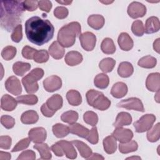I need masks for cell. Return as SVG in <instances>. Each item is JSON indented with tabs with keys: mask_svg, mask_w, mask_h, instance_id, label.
I'll return each mask as SVG.
<instances>
[{
	"mask_svg": "<svg viewBox=\"0 0 160 160\" xmlns=\"http://www.w3.org/2000/svg\"><path fill=\"white\" fill-rule=\"evenodd\" d=\"M81 25L78 22H71L62 26L58 34V41L64 48H69L74 45L76 38L80 36Z\"/></svg>",
	"mask_w": 160,
	"mask_h": 160,
	"instance_id": "3957f363",
	"label": "cell"
},
{
	"mask_svg": "<svg viewBox=\"0 0 160 160\" xmlns=\"http://www.w3.org/2000/svg\"><path fill=\"white\" fill-rule=\"evenodd\" d=\"M160 28L159 19L156 16H151L147 19L145 24L144 32L146 34H152L158 32Z\"/></svg>",
	"mask_w": 160,
	"mask_h": 160,
	"instance_id": "d6986e66",
	"label": "cell"
},
{
	"mask_svg": "<svg viewBox=\"0 0 160 160\" xmlns=\"http://www.w3.org/2000/svg\"><path fill=\"white\" fill-rule=\"evenodd\" d=\"M26 11L22 1L2 0L1 1L0 24L8 31L13 30L21 22L23 12Z\"/></svg>",
	"mask_w": 160,
	"mask_h": 160,
	"instance_id": "7a4b0ae2",
	"label": "cell"
},
{
	"mask_svg": "<svg viewBox=\"0 0 160 160\" xmlns=\"http://www.w3.org/2000/svg\"><path fill=\"white\" fill-rule=\"evenodd\" d=\"M48 50L49 54L55 59L62 58L65 53L64 47L58 41H54L49 47Z\"/></svg>",
	"mask_w": 160,
	"mask_h": 160,
	"instance_id": "e0dca14e",
	"label": "cell"
},
{
	"mask_svg": "<svg viewBox=\"0 0 160 160\" xmlns=\"http://www.w3.org/2000/svg\"><path fill=\"white\" fill-rule=\"evenodd\" d=\"M5 88L8 92L14 95H19L22 92V87L19 79L13 76L9 77L6 79Z\"/></svg>",
	"mask_w": 160,
	"mask_h": 160,
	"instance_id": "8fae6325",
	"label": "cell"
},
{
	"mask_svg": "<svg viewBox=\"0 0 160 160\" xmlns=\"http://www.w3.org/2000/svg\"><path fill=\"white\" fill-rule=\"evenodd\" d=\"M61 120L66 123L69 124H73L76 122L78 119V113L74 111H68L62 114L61 116Z\"/></svg>",
	"mask_w": 160,
	"mask_h": 160,
	"instance_id": "60d3db41",
	"label": "cell"
},
{
	"mask_svg": "<svg viewBox=\"0 0 160 160\" xmlns=\"http://www.w3.org/2000/svg\"><path fill=\"white\" fill-rule=\"evenodd\" d=\"M132 122V117L128 112H121L118 113L113 126L115 128H121L129 125Z\"/></svg>",
	"mask_w": 160,
	"mask_h": 160,
	"instance_id": "7402d4cb",
	"label": "cell"
},
{
	"mask_svg": "<svg viewBox=\"0 0 160 160\" xmlns=\"http://www.w3.org/2000/svg\"><path fill=\"white\" fill-rule=\"evenodd\" d=\"M51 149L53 151V152L57 156L61 157V156H62L64 154V152H63L61 146L59 145V144L58 142L56 143H55V144L52 145V146L51 148Z\"/></svg>",
	"mask_w": 160,
	"mask_h": 160,
	"instance_id": "680465c9",
	"label": "cell"
},
{
	"mask_svg": "<svg viewBox=\"0 0 160 160\" xmlns=\"http://www.w3.org/2000/svg\"><path fill=\"white\" fill-rule=\"evenodd\" d=\"M89 105L100 111H105L111 106L110 100L101 92L94 89L89 90L86 94Z\"/></svg>",
	"mask_w": 160,
	"mask_h": 160,
	"instance_id": "277c9868",
	"label": "cell"
},
{
	"mask_svg": "<svg viewBox=\"0 0 160 160\" xmlns=\"http://www.w3.org/2000/svg\"><path fill=\"white\" fill-rule=\"evenodd\" d=\"M146 88L151 92H157L160 89V74L159 72L151 73L146 81Z\"/></svg>",
	"mask_w": 160,
	"mask_h": 160,
	"instance_id": "5bb4252c",
	"label": "cell"
},
{
	"mask_svg": "<svg viewBox=\"0 0 160 160\" xmlns=\"http://www.w3.org/2000/svg\"><path fill=\"white\" fill-rule=\"evenodd\" d=\"M159 41H160V39L158 38L156 40L154 41V42L153 43V48H154V51H156L158 53H159V48H160Z\"/></svg>",
	"mask_w": 160,
	"mask_h": 160,
	"instance_id": "94428289",
	"label": "cell"
},
{
	"mask_svg": "<svg viewBox=\"0 0 160 160\" xmlns=\"http://www.w3.org/2000/svg\"><path fill=\"white\" fill-rule=\"evenodd\" d=\"M127 12L129 16L133 19L142 18L146 13V8L143 4L134 1L128 6Z\"/></svg>",
	"mask_w": 160,
	"mask_h": 160,
	"instance_id": "9c48e42d",
	"label": "cell"
},
{
	"mask_svg": "<svg viewBox=\"0 0 160 160\" xmlns=\"http://www.w3.org/2000/svg\"><path fill=\"white\" fill-rule=\"evenodd\" d=\"M105 20L104 17L100 14H92L88 17V23L90 27L95 30L102 28L104 24Z\"/></svg>",
	"mask_w": 160,
	"mask_h": 160,
	"instance_id": "cb8c5ba5",
	"label": "cell"
},
{
	"mask_svg": "<svg viewBox=\"0 0 160 160\" xmlns=\"http://www.w3.org/2000/svg\"><path fill=\"white\" fill-rule=\"evenodd\" d=\"M36 51L37 50L36 49H34L29 46H25L22 49V55L23 58L26 59H33Z\"/></svg>",
	"mask_w": 160,
	"mask_h": 160,
	"instance_id": "816d5d0a",
	"label": "cell"
},
{
	"mask_svg": "<svg viewBox=\"0 0 160 160\" xmlns=\"http://www.w3.org/2000/svg\"><path fill=\"white\" fill-rule=\"evenodd\" d=\"M33 148L38 150L42 159H50L52 158L51 148L46 143H37L34 145Z\"/></svg>",
	"mask_w": 160,
	"mask_h": 160,
	"instance_id": "f546056e",
	"label": "cell"
},
{
	"mask_svg": "<svg viewBox=\"0 0 160 160\" xmlns=\"http://www.w3.org/2000/svg\"><path fill=\"white\" fill-rule=\"evenodd\" d=\"M43 86L46 91L50 92H54L61 88V79L56 75L49 76L44 80Z\"/></svg>",
	"mask_w": 160,
	"mask_h": 160,
	"instance_id": "30bf717a",
	"label": "cell"
},
{
	"mask_svg": "<svg viewBox=\"0 0 160 160\" xmlns=\"http://www.w3.org/2000/svg\"><path fill=\"white\" fill-rule=\"evenodd\" d=\"M104 149L107 154L114 153L117 149V142L116 138L112 136H108L103 139Z\"/></svg>",
	"mask_w": 160,
	"mask_h": 160,
	"instance_id": "484cf974",
	"label": "cell"
},
{
	"mask_svg": "<svg viewBox=\"0 0 160 160\" xmlns=\"http://www.w3.org/2000/svg\"><path fill=\"white\" fill-rule=\"evenodd\" d=\"M157 63L156 59L151 56H146L141 58L138 62L139 66L144 68L150 69L156 66Z\"/></svg>",
	"mask_w": 160,
	"mask_h": 160,
	"instance_id": "d590c367",
	"label": "cell"
},
{
	"mask_svg": "<svg viewBox=\"0 0 160 160\" xmlns=\"http://www.w3.org/2000/svg\"><path fill=\"white\" fill-rule=\"evenodd\" d=\"M79 40L82 48L87 51L93 50L96 46V37L91 32H85L81 34Z\"/></svg>",
	"mask_w": 160,
	"mask_h": 160,
	"instance_id": "ba28073f",
	"label": "cell"
},
{
	"mask_svg": "<svg viewBox=\"0 0 160 160\" xmlns=\"http://www.w3.org/2000/svg\"><path fill=\"white\" fill-rule=\"evenodd\" d=\"M82 61V56L78 51H71L68 52L65 56L66 63L70 66H74L80 64Z\"/></svg>",
	"mask_w": 160,
	"mask_h": 160,
	"instance_id": "44dd1931",
	"label": "cell"
},
{
	"mask_svg": "<svg viewBox=\"0 0 160 160\" xmlns=\"http://www.w3.org/2000/svg\"><path fill=\"white\" fill-rule=\"evenodd\" d=\"M72 1H57V2L62 4L63 5H69L70 4Z\"/></svg>",
	"mask_w": 160,
	"mask_h": 160,
	"instance_id": "be15d7a7",
	"label": "cell"
},
{
	"mask_svg": "<svg viewBox=\"0 0 160 160\" xmlns=\"http://www.w3.org/2000/svg\"><path fill=\"white\" fill-rule=\"evenodd\" d=\"M69 132L73 134H76L82 138H86L89 132V130L88 128L79 123L74 122L73 124H71L69 126Z\"/></svg>",
	"mask_w": 160,
	"mask_h": 160,
	"instance_id": "d4e9b609",
	"label": "cell"
},
{
	"mask_svg": "<svg viewBox=\"0 0 160 160\" xmlns=\"http://www.w3.org/2000/svg\"><path fill=\"white\" fill-rule=\"evenodd\" d=\"M12 140L9 136H1L0 148L4 149H9L11 146Z\"/></svg>",
	"mask_w": 160,
	"mask_h": 160,
	"instance_id": "f5cc1de1",
	"label": "cell"
},
{
	"mask_svg": "<svg viewBox=\"0 0 160 160\" xmlns=\"http://www.w3.org/2000/svg\"><path fill=\"white\" fill-rule=\"evenodd\" d=\"M29 138L33 142L40 143L44 141L46 139L47 132L44 128L37 127L32 128L28 132Z\"/></svg>",
	"mask_w": 160,
	"mask_h": 160,
	"instance_id": "7c38bea8",
	"label": "cell"
},
{
	"mask_svg": "<svg viewBox=\"0 0 160 160\" xmlns=\"http://www.w3.org/2000/svg\"><path fill=\"white\" fill-rule=\"evenodd\" d=\"M17 106V101L9 94H4L1 99V108L6 111H12Z\"/></svg>",
	"mask_w": 160,
	"mask_h": 160,
	"instance_id": "ac0fdd59",
	"label": "cell"
},
{
	"mask_svg": "<svg viewBox=\"0 0 160 160\" xmlns=\"http://www.w3.org/2000/svg\"><path fill=\"white\" fill-rule=\"evenodd\" d=\"M119 48L126 51L131 50L133 47V41L131 36L126 32H121L118 39Z\"/></svg>",
	"mask_w": 160,
	"mask_h": 160,
	"instance_id": "9a60e30c",
	"label": "cell"
},
{
	"mask_svg": "<svg viewBox=\"0 0 160 160\" xmlns=\"http://www.w3.org/2000/svg\"><path fill=\"white\" fill-rule=\"evenodd\" d=\"M39 119V116L36 111L29 110L23 112L21 117V121L25 124H32L37 122Z\"/></svg>",
	"mask_w": 160,
	"mask_h": 160,
	"instance_id": "f1b7e54d",
	"label": "cell"
},
{
	"mask_svg": "<svg viewBox=\"0 0 160 160\" xmlns=\"http://www.w3.org/2000/svg\"><path fill=\"white\" fill-rule=\"evenodd\" d=\"M84 122L92 126H95L98 121V116L96 113L93 111H86L83 115Z\"/></svg>",
	"mask_w": 160,
	"mask_h": 160,
	"instance_id": "7bdbcfd3",
	"label": "cell"
},
{
	"mask_svg": "<svg viewBox=\"0 0 160 160\" xmlns=\"http://www.w3.org/2000/svg\"><path fill=\"white\" fill-rule=\"evenodd\" d=\"M38 6L41 10L49 12L52 8V2L48 0L38 1Z\"/></svg>",
	"mask_w": 160,
	"mask_h": 160,
	"instance_id": "9f6ffc18",
	"label": "cell"
},
{
	"mask_svg": "<svg viewBox=\"0 0 160 160\" xmlns=\"http://www.w3.org/2000/svg\"><path fill=\"white\" fill-rule=\"evenodd\" d=\"M41 111L42 112V114L46 116V117H48V118H50V117H52L54 113L56 112L55 111H52L47 106L46 103H44L41 107Z\"/></svg>",
	"mask_w": 160,
	"mask_h": 160,
	"instance_id": "6f0895ef",
	"label": "cell"
},
{
	"mask_svg": "<svg viewBox=\"0 0 160 160\" xmlns=\"http://www.w3.org/2000/svg\"><path fill=\"white\" fill-rule=\"evenodd\" d=\"M22 4L25 10H27L28 11H34L36 10L38 7V1L26 0V1H22Z\"/></svg>",
	"mask_w": 160,
	"mask_h": 160,
	"instance_id": "db71d44e",
	"label": "cell"
},
{
	"mask_svg": "<svg viewBox=\"0 0 160 160\" xmlns=\"http://www.w3.org/2000/svg\"><path fill=\"white\" fill-rule=\"evenodd\" d=\"M36 159V154L32 150H26L23 151L19 154L17 160H23V159H30L34 160Z\"/></svg>",
	"mask_w": 160,
	"mask_h": 160,
	"instance_id": "11a10c76",
	"label": "cell"
},
{
	"mask_svg": "<svg viewBox=\"0 0 160 160\" xmlns=\"http://www.w3.org/2000/svg\"><path fill=\"white\" fill-rule=\"evenodd\" d=\"M128 92V86L122 82L115 83L111 90V95L116 98H121Z\"/></svg>",
	"mask_w": 160,
	"mask_h": 160,
	"instance_id": "ffe728a7",
	"label": "cell"
},
{
	"mask_svg": "<svg viewBox=\"0 0 160 160\" xmlns=\"http://www.w3.org/2000/svg\"><path fill=\"white\" fill-rule=\"evenodd\" d=\"M22 38V25H18L13 30L11 34V39L15 42H19Z\"/></svg>",
	"mask_w": 160,
	"mask_h": 160,
	"instance_id": "bcb514c9",
	"label": "cell"
},
{
	"mask_svg": "<svg viewBox=\"0 0 160 160\" xmlns=\"http://www.w3.org/2000/svg\"><path fill=\"white\" fill-rule=\"evenodd\" d=\"M54 28L48 19L32 16L25 22V33L32 43L42 46L49 42L54 36Z\"/></svg>",
	"mask_w": 160,
	"mask_h": 160,
	"instance_id": "6da1fadb",
	"label": "cell"
},
{
	"mask_svg": "<svg viewBox=\"0 0 160 160\" xmlns=\"http://www.w3.org/2000/svg\"><path fill=\"white\" fill-rule=\"evenodd\" d=\"M134 72V68L131 63L124 61L119 64L118 68V73L122 78H128Z\"/></svg>",
	"mask_w": 160,
	"mask_h": 160,
	"instance_id": "4316f807",
	"label": "cell"
},
{
	"mask_svg": "<svg viewBox=\"0 0 160 160\" xmlns=\"http://www.w3.org/2000/svg\"><path fill=\"white\" fill-rule=\"evenodd\" d=\"M52 130L54 136L58 138H64L69 133V127L60 123L54 124L52 128Z\"/></svg>",
	"mask_w": 160,
	"mask_h": 160,
	"instance_id": "836d02e7",
	"label": "cell"
},
{
	"mask_svg": "<svg viewBox=\"0 0 160 160\" xmlns=\"http://www.w3.org/2000/svg\"><path fill=\"white\" fill-rule=\"evenodd\" d=\"M159 131H160V124L158 122L152 128H150L147 133V139L149 142H156L159 139Z\"/></svg>",
	"mask_w": 160,
	"mask_h": 160,
	"instance_id": "f35d334b",
	"label": "cell"
},
{
	"mask_svg": "<svg viewBox=\"0 0 160 160\" xmlns=\"http://www.w3.org/2000/svg\"><path fill=\"white\" fill-rule=\"evenodd\" d=\"M71 142L78 149L81 156L86 159H88L92 154L91 149L84 142L78 140L72 141Z\"/></svg>",
	"mask_w": 160,
	"mask_h": 160,
	"instance_id": "83f0119b",
	"label": "cell"
},
{
	"mask_svg": "<svg viewBox=\"0 0 160 160\" xmlns=\"http://www.w3.org/2000/svg\"><path fill=\"white\" fill-rule=\"evenodd\" d=\"M44 76V71L41 68H34L22 79V83L28 93L36 92L39 86L38 81Z\"/></svg>",
	"mask_w": 160,
	"mask_h": 160,
	"instance_id": "5b68a950",
	"label": "cell"
},
{
	"mask_svg": "<svg viewBox=\"0 0 160 160\" xmlns=\"http://www.w3.org/2000/svg\"><path fill=\"white\" fill-rule=\"evenodd\" d=\"M115 64L116 61L114 59L111 58H106L100 61L99 67L104 72H110L114 68Z\"/></svg>",
	"mask_w": 160,
	"mask_h": 160,
	"instance_id": "8d00e7d4",
	"label": "cell"
},
{
	"mask_svg": "<svg viewBox=\"0 0 160 160\" xmlns=\"http://www.w3.org/2000/svg\"><path fill=\"white\" fill-rule=\"evenodd\" d=\"M104 157H102L101 155L98 154V153H94L89 156L88 159H104Z\"/></svg>",
	"mask_w": 160,
	"mask_h": 160,
	"instance_id": "6125c7cd",
	"label": "cell"
},
{
	"mask_svg": "<svg viewBox=\"0 0 160 160\" xmlns=\"http://www.w3.org/2000/svg\"><path fill=\"white\" fill-rule=\"evenodd\" d=\"M102 51L106 54H112L116 51V46L112 39L109 38H104L101 44Z\"/></svg>",
	"mask_w": 160,
	"mask_h": 160,
	"instance_id": "d6a6232c",
	"label": "cell"
},
{
	"mask_svg": "<svg viewBox=\"0 0 160 160\" xmlns=\"http://www.w3.org/2000/svg\"><path fill=\"white\" fill-rule=\"evenodd\" d=\"M154 99L157 102H159V92L157 91V94L154 96Z\"/></svg>",
	"mask_w": 160,
	"mask_h": 160,
	"instance_id": "e7e4bbea",
	"label": "cell"
},
{
	"mask_svg": "<svg viewBox=\"0 0 160 160\" xmlns=\"http://www.w3.org/2000/svg\"><path fill=\"white\" fill-rule=\"evenodd\" d=\"M33 59L38 63L46 62L49 59V54L48 51L44 49L37 51L34 56Z\"/></svg>",
	"mask_w": 160,
	"mask_h": 160,
	"instance_id": "f6af8a7d",
	"label": "cell"
},
{
	"mask_svg": "<svg viewBox=\"0 0 160 160\" xmlns=\"http://www.w3.org/2000/svg\"><path fill=\"white\" fill-rule=\"evenodd\" d=\"M16 101L18 102L21 104H24L27 105H34L38 102V98L36 95L27 94L17 97Z\"/></svg>",
	"mask_w": 160,
	"mask_h": 160,
	"instance_id": "ab89813d",
	"label": "cell"
},
{
	"mask_svg": "<svg viewBox=\"0 0 160 160\" xmlns=\"http://www.w3.org/2000/svg\"><path fill=\"white\" fill-rule=\"evenodd\" d=\"M31 68V64L28 62L22 61H18L14 63L12 66V70L16 75L22 76Z\"/></svg>",
	"mask_w": 160,
	"mask_h": 160,
	"instance_id": "4dcf8cb0",
	"label": "cell"
},
{
	"mask_svg": "<svg viewBox=\"0 0 160 160\" xmlns=\"http://www.w3.org/2000/svg\"><path fill=\"white\" fill-rule=\"evenodd\" d=\"M141 159V158H139V157H131V158H127V159Z\"/></svg>",
	"mask_w": 160,
	"mask_h": 160,
	"instance_id": "003e7915",
	"label": "cell"
},
{
	"mask_svg": "<svg viewBox=\"0 0 160 160\" xmlns=\"http://www.w3.org/2000/svg\"><path fill=\"white\" fill-rule=\"evenodd\" d=\"M46 103L51 110L56 112L57 110L61 109L62 106V98L59 94H56L48 98Z\"/></svg>",
	"mask_w": 160,
	"mask_h": 160,
	"instance_id": "603a6c76",
	"label": "cell"
},
{
	"mask_svg": "<svg viewBox=\"0 0 160 160\" xmlns=\"http://www.w3.org/2000/svg\"><path fill=\"white\" fill-rule=\"evenodd\" d=\"M112 135L116 140L121 143L127 142L131 140L133 138V132L129 129L121 128H116V129L112 133Z\"/></svg>",
	"mask_w": 160,
	"mask_h": 160,
	"instance_id": "4fadbf2b",
	"label": "cell"
},
{
	"mask_svg": "<svg viewBox=\"0 0 160 160\" xmlns=\"http://www.w3.org/2000/svg\"><path fill=\"white\" fill-rule=\"evenodd\" d=\"M66 99L72 106H79L82 102V97L79 92L76 90L71 89L66 94Z\"/></svg>",
	"mask_w": 160,
	"mask_h": 160,
	"instance_id": "1f68e13d",
	"label": "cell"
},
{
	"mask_svg": "<svg viewBox=\"0 0 160 160\" xmlns=\"http://www.w3.org/2000/svg\"><path fill=\"white\" fill-rule=\"evenodd\" d=\"M117 106L127 109H133L141 112L144 111L142 102L137 98H130L126 99H123L118 103Z\"/></svg>",
	"mask_w": 160,
	"mask_h": 160,
	"instance_id": "52a82bcc",
	"label": "cell"
},
{
	"mask_svg": "<svg viewBox=\"0 0 160 160\" xmlns=\"http://www.w3.org/2000/svg\"><path fill=\"white\" fill-rule=\"evenodd\" d=\"M155 121L156 116L154 114H146L134 123V127L137 132H144L151 128Z\"/></svg>",
	"mask_w": 160,
	"mask_h": 160,
	"instance_id": "8992f818",
	"label": "cell"
},
{
	"mask_svg": "<svg viewBox=\"0 0 160 160\" xmlns=\"http://www.w3.org/2000/svg\"><path fill=\"white\" fill-rule=\"evenodd\" d=\"M1 123L6 129H11L14 127L15 120L10 116L3 115L1 117Z\"/></svg>",
	"mask_w": 160,
	"mask_h": 160,
	"instance_id": "7dc6e473",
	"label": "cell"
},
{
	"mask_svg": "<svg viewBox=\"0 0 160 160\" xmlns=\"http://www.w3.org/2000/svg\"><path fill=\"white\" fill-rule=\"evenodd\" d=\"M94 85L99 89L106 88L109 83V79L108 75L104 73H100L96 75L94 80Z\"/></svg>",
	"mask_w": 160,
	"mask_h": 160,
	"instance_id": "74e56055",
	"label": "cell"
},
{
	"mask_svg": "<svg viewBox=\"0 0 160 160\" xmlns=\"http://www.w3.org/2000/svg\"><path fill=\"white\" fill-rule=\"evenodd\" d=\"M11 154L6 152L0 151V160H9L11 159Z\"/></svg>",
	"mask_w": 160,
	"mask_h": 160,
	"instance_id": "91938a15",
	"label": "cell"
},
{
	"mask_svg": "<svg viewBox=\"0 0 160 160\" xmlns=\"http://www.w3.org/2000/svg\"><path fill=\"white\" fill-rule=\"evenodd\" d=\"M16 52L17 51L15 47L12 46H8L3 48L1 52V56L6 61H9L15 57Z\"/></svg>",
	"mask_w": 160,
	"mask_h": 160,
	"instance_id": "b9f144b4",
	"label": "cell"
},
{
	"mask_svg": "<svg viewBox=\"0 0 160 160\" xmlns=\"http://www.w3.org/2000/svg\"><path fill=\"white\" fill-rule=\"evenodd\" d=\"M68 9L64 6H58L54 10V16L60 19L66 18L68 16Z\"/></svg>",
	"mask_w": 160,
	"mask_h": 160,
	"instance_id": "f907efd6",
	"label": "cell"
},
{
	"mask_svg": "<svg viewBox=\"0 0 160 160\" xmlns=\"http://www.w3.org/2000/svg\"><path fill=\"white\" fill-rule=\"evenodd\" d=\"M88 142L92 144H96L99 141V136H98V132L97 130V128L93 127L89 132V134L86 138Z\"/></svg>",
	"mask_w": 160,
	"mask_h": 160,
	"instance_id": "681fc988",
	"label": "cell"
},
{
	"mask_svg": "<svg viewBox=\"0 0 160 160\" xmlns=\"http://www.w3.org/2000/svg\"><path fill=\"white\" fill-rule=\"evenodd\" d=\"M132 33L137 36H142L144 33V27L143 23L140 20L134 21L131 26Z\"/></svg>",
	"mask_w": 160,
	"mask_h": 160,
	"instance_id": "ee69618b",
	"label": "cell"
},
{
	"mask_svg": "<svg viewBox=\"0 0 160 160\" xmlns=\"http://www.w3.org/2000/svg\"><path fill=\"white\" fill-rule=\"evenodd\" d=\"M138 148V143L135 141H129L127 142L119 143V150L122 154H127L136 151Z\"/></svg>",
	"mask_w": 160,
	"mask_h": 160,
	"instance_id": "e575fe53",
	"label": "cell"
},
{
	"mask_svg": "<svg viewBox=\"0 0 160 160\" xmlns=\"http://www.w3.org/2000/svg\"><path fill=\"white\" fill-rule=\"evenodd\" d=\"M31 142V139L29 138H24L19 141L16 145L15 146L12 148V152H18L22 150H24L26 149L29 144Z\"/></svg>",
	"mask_w": 160,
	"mask_h": 160,
	"instance_id": "c3c4849f",
	"label": "cell"
},
{
	"mask_svg": "<svg viewBox=\"0 0 160 160\" xmlns=\"http://www.w3.org/2000/svg\"><path fill=\"white\" fill-rule=\"evenodd\" d=\"M58 142L61 146L64 154L68 158L71 159H74L76 158L77 152L71 142L65 141V140H61Z\"/></svg>",
	"mask_w": 160,
	"mask_h": 160,
	"instance_id": "2e32d148",
	"label": "cell"
},
{
	"mask_svg": "<svg viewBox=\"0 0 160 160\" xmlns=\"http://www.w3.org/2000/svg\"><path fill=\"white\" fill-rule=\"evenodd\" d=\"M101 2H102V3H103V4H110V3H112V2H113V1H100Z\"/></svg>",
	"mask_w": 160,
	"mask_h": 160,
	"instance_id": "03108f58",
	"label": "cell"
}]
</instances>
